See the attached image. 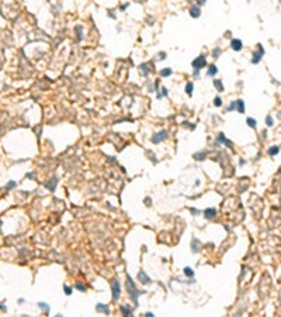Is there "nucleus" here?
Here are the masks:
<instances>
[{
    "label": "nucleus",
    "mask_w": 281,
    "mask_h": 317,
    "mask_svg": "<svg viewBox=\"0 0 281 317\" xmlns=\"http://www.w3.org/2000/svg\"><path fill=\"white\" fill-rule=\"evenodd\" d=\"M127 289H128V293H129V297H131V300L134 302V304H135V307L138 306V297L141 295H145V290H139L138 288H136L135 282L132 281V278L129 276V275H127Z\"/></svg>",
    "instance_id": "nucleus-1"
},
{
    "label": "nucleus",
    "mask_w": 281,
    "mask_h": 317,
    "mask_svg": "<svg viewBox=\"0 0 281 317\" xmlns=\"http://www.w3.org/2000/svg\"><path fill=\"white\" fill-rule=\"evenodd\" d=\"M111 293H113V300L117 302L121 296V285H120V281L118 279H113L111 281Z\"/></svg>",
    "instance_id": "nucleus-2"
},
{
    "label": "nucleus",
    "mask_w": 281,
    "mask_h": 317,
    "mask_svg": "<svg viewBox=\"0 0 281 317\" xmlns=\"http://www.w3.org/2000/svg\"><path fill=\"white\" fill-rule=\"evenodd\" d=\"M264 57V48L261 44H257V51H254L253 52V58H252V64H259L260 61H261V58Z\"/></svg>",
    "instance_id": "nucleus-3"
},
{
    "label": "nucleus",
    "mask_w": 281,
    "mask_h": 317,
    "mask_svg": "<svg viewBox=\"0 0 281 317\" xmlns=\"http://www.w3.org/2000/svg\"><path fill=\"white\" fill-rule=\"evenodd\" d=\"M205 65H207V61H205V57L204 55H200V57H197L196 59L193 61V68L194 69H201L203 68H205Z\"/></svg>",
    "instance_id": "nucleus-4"
},
{
    "label": "nucleus",
    "mask_w": 281,
    "mask_h": 317,
    "mask_svg": "<svg viewBox=\"0 0 281 317\" xmlns=\"http://www.w3.org/2000/svg\"><path fill=\"white\" fill-rule=\"evenodd\" d=\"M167 134H169V132H167L166 130H160L157 134L152 135V143L153 144H159V143H162V141H164V140L167 138Z\"/></svg>",
    "instance_id": "nucleus-5"
},
{
    "label": "nucleus",
    "mask_w": 281,
    "mask_h": 317,
    "mask_svg": "<svg viewBox=\"0 0 281 317\" xmlns=\"http://www.w3.org/2000/svg\"><path fill=\"white\" fill-rule=\"evenodd\" d=\"M231 48L233 51H236V52H239V51H242V48H243V42H242V39H239V38H233L231 41Z\"/></svg>",
    "instance_id": "nucleus-6"
},
{
    "label": "nucleus",
    "mask_w": 281,
    "mask_h": 317,
    "mask_svg": "<svg viewBox=\"0 0 281 317\" xmlns=\"http://www.w3.org/2000/svg\"><path fill=\"white\" fill-rule=\"evenodd\" d=\"M58 183H59V180H58V178H55L53 176L52 179H49V180L45 183V188L48 189V190H51V192H55V189H56Z\"/></svg>",
    "instance_id": "nucleus-7"
},
{
    "label": "nucleus",
    "mask_w": 281,
    "mask_h": 317,
    "mask_svg": "<svg viewBox=\"0 0 281 317\" xmlns=\"http://www.w3.org/2000/svg\"><path fill=\"white\" fill-rule=\"evenodd\" d=\"M138 281L142 283V285H149L150 283V278L145 274V271H139L138 272Z\"/></svg>",
    "instance_id": "nucleus-8"
},
{
    "label": "nucleus",
    "mask_w": 281,
    "mask_h": 317,
    "mask_svg": "<svg viewBox=\"0 0 281 317\" xmlns=\"http://www.w3.org/2000/svg\"><path fill=\"white\" fill-rule=\"evenodd\" d=\"M217 143L218 144H225V145H228L229 148H231L233 144H232V141H229V140H226L225 138V135H224V132H219L217 135Z\"/></svg>",
    "instance_id": "nucleus-9"
},
{
    "label": "nucleus",
    "mask_w": 281,
    "mask_h": 317,
    "mask_svg": "<svg viewBox=\"0 0 281 317\" xmlns=\"http://www.w3.org/2000/svg\"><path fill=\"white\" fill-rule=\"evenodd\" d=\"M120 310H121L122 316H132L134 314V307H131L129 304H122Z\"/></svg>",
    "instance_id": "nucleus-10"
},
{
    "label": "nucleus",
    "mask_w": 281,
    "mask_h": 317,
    "mask_svg": "<svg viewBox=\"0 0 281 317\" xmlns=\"http://www.w3.org/2000/svg\"><path fill=\"white\" fill-rule=\"evenodd\" d=\"M96 311H99V313H104V314H110L111 310L108 309V306L107 304H103V303H97L96 304Z\"/></svg>",
    "instance_id": "nucleus-11"
},
{
    "label": "nucleus",
    "mask_w": 281,
    "mask_h": 317,
    "mask_svg": "<svg viewBox=\"0 0 281 317\" xmlns=\"http://www.w3.org/2000/svg\"><path fill=\"white\" fill-rule=\"evenodd\" d=\"M215 216H217V210H215V209H212V207H211V209H205V210H204V217H205L207 220H211V218H214Z\"/></svg>",
    "instance_id": "nucleus-12"
},
{
    "label": "nucleus",
    "mask_w": 281,
    "mask_h": 317,
    "mask_svg": "<svg viewBox=\"0 0 281 317\" xmlns=\"http://www.w3.org/2000/svg\"><path fill=\"white\" fill-rule=\"evenodd\" d=\"M190 16H191L193 18H198L200 16H201V10H200L198 6H193V7L190 9Z\"/></svg>",
    "instance_id": "nucleus-13"
},
{
    "label": "nucleus",
    "mask_w": 281,
    "mask_h": 317,
    "mask_svg": "<svg viewBox=\"0 0 281 317\" xmlns=\"http://www.w3.org/2000/svg\"><path fill=\"white\" fill-rule=\"evenodd\" d=\"M207 155H208V152L207 151H200V152H196L194 155H193V158L196 161H204L207 158Z\"/></svg>",
    "instance_id": "nucleus-14"
},
{
    "label": "nucleus",
    "mask_w": 281,
    "mask_h": 317,
    "mask_svg": "<svg viewBox=\"0 0 281 317\" xmlns=\"http://www.w3.org/2000/svg\"><path fill=\"white\" fill-rule=\"evenodd\" d=\"M218 73V68L217 65H208V69H207V76H215Z\"/></svg>",
    "instance_id": "nucleus-15"
},
{
    "label": "nucleus",
    "mask_w": 281,
    "mask_h": 317,
    "mask_svg": "<svg viewBox=\"0 0 281 317\" xmlns=\"http://www.w3.org/2000/svg\"><path fill=\"white\" fill-rule=\"evenodd\" d=\"M236 110H238V113H240V114L245 113V102H243L242 99L236 100Z\"/></svg>",
    "instance_id": "nucleus-16"
},
{
    "label": "nucleus",
    "mask_w": 281,
    "mask_h": 317,
    "mask_svg": "<svg viewBox=\"0 0 281 317\" xmlns=\"http://www.w3.org/2000/svg\"><path fill=\"white\" fill-rule=\"evenodd\" d=\"M200 245H201V244H200V241L198 240H196V238H193L191 240V251L194 254H197L200 251Z\"/></svg>",
    "instance_id": "nucleus-17"
},
{
    "label": "nucleus",
    "mask_w": 281,
    "mask_h": 317,
    "mask_svg": "<svg viewBox=\"0 0 281 317\" xmlns=\"http://www.w3.org/2000/svg\"><path fill=\"white\" fill-rule=\"evenodd\" d=\"M278 152H280V147H277V145L270 147V148H268V151H267V154H268L270 157H274V155H277Z\"/></svg>",
    "instance_id": "nucleus-18"
},
{
    "label": "nucleus",
    "mask_w": 281,
    "mask_h": 317,
    "mask_svg": "<svg viewBox=\"0 0 281 317\" xmlns=\"http://www.w3.org/2000/svg\"><path fill=\"white\" fill-rule=\"evenodd\" d=\"M38 307H39L41 310H42L44 313H46V314H48V313L51 311V307L48 306V304H46L45 302H39V303H38Z\"/></svg>",
    "instance_id": "nucleus-19"
},
{
    "label": "nucleus",
    "mask_w": 281,
    "mask_h": 317,
    "mask_svg": "<svg viewBox=\"0 0 281 317\" xmlns=\"http://www.w3.org/2000/svg\"><path fill=\"white\" fill-rule=\"evenodd\" d=\"M183 274H184L187 278H194V271H193V268H190V266H185L184 269H183Z\"/></svg>",
    "instance_id": "nucleus-20"
},
{
    "label": "nucleus",
    "mask_w": 281,
    "mask_h": 317,
    "mask_svg": "<svg viewBox=\"0 0 281 317\" xmlns=\"http://www.w3.org/2000/svg\"><path fill=\"white\" fill-rule=\"evenodd\" d=\"M214 86H215V87H217V90H219V92H224V90H225L224 83L221 82L219 79H215V80H214Z\"/></svg>",
    "instance_id": "nucleus-21"
},
{
    "label": "nucleus",
    "mask_w": 281,
    "mask_h": 317,
    "mask_svg": "<svg viewBox=\"0 0 281 317\" xmlns=\"http://www.w3.org/2000/svg\"><path fill=\"white\" fill-rule=\"evenodd\" d=\"M171 73H173L171 68H164V69L160 71V76H162V78H167V76H170Z\"/></svg>",
    "instance_id": "nucleus-22"
},
{
    "label": "nucleus",
    "mask_w": 281,
    "mask_h": 317,
    "mask_svg": "<svg viewBox=\"0 0 281 317\" xmlns=\"http://www.w3.org/2000/svg\"><path fill=\"white\" fill-rule=\"evenodd\" d=\"M139 71H141V73H142L143 76H146L148 73H149V68H148V64H142L141 66H139Z\"/></svg>",
    "instance_id": "nucleus-23"
},
{
    "label": "nucleus",
    "mask_w": 281,
    "mask_h": 317,
    "mask_svg": "<svg viewBox=\"0 0 281 317\" xmlns=\"http://www.w3.org/2000/svg\"><path fill=\"white\" fill-rule=\"evenodd\" d=\"M193 89H194V85H193L191 82H189L187 85H185V93H187L189 96H191V95H193Z\"/></svg>",
    "instance_id": "nucleus-24"
},
{
    "label": "nucleus",
    "mask_w": 281,
    "mask_h": 317,
    "mask_svg": "<svg viewBox=\"0 0 281 317\" xmlns=\"http://www.w3.org/2000/svg\"><path fill=\"white\" fill-rule=\"evenodd\" d=\"M167 96V89L166 87H160V92L157 93V99H162V97H166Z\"/></svg>",
    "instance_id": "nucleus-25"
},
{
    "label": "nucleus",
    "mask_w": 281,
    "mask_h": 317,
    "mask_svg": "<svg viewBox=\"0 0 281 317\" xmlns=\"http://www.w3.org/2000/svg\"><path fill=\"white\" fill-rule=\"evenodd\" d=\"M246 123H247V125H249V127H252V128H254V127H256V123H257V121L254 120V118H252V117H247V120H246Z\"/></svg>",
    "instance_id": "nucleus-26"
},
{
    "label": "nucleus",
    "mask_w": 281,
    "mask_h": 317,
    "mask_svg": "<svg viewBox=\"0 0 281 317\" xmlns=\"http://www.w3.org/2000/svg\"><path fill=\"white\" fill-rule=\"evenodd\" d=\"M63 290H65V295L66 296H70L72 292H73V289H72L70 286H68V285H63Z\"/></svg>",
    "instance_id": "nucleus-27"
},
{
    "label": "nucleus",
    "mask_w": 281,
    "mask_h": 317,
    "mask_svg": "<svg viewBox=\"0 0 281 317\" xmlns=\"http://www.w3.org/2000/svg\"><path fill=\"white\" fill-rule=\"evenodd\" d=\"M75 288L77 289V290H80V292H86V285H83V283H76L75 285Z\"/></svg>",
    "instance_id": "nucleus-28"
},
{
    "label": "nucleus",
    "mask_w": 281,
    "mask_h": 317,
    "mask_svg": "<svg viewBox=\"0 0 281 317\" xmlns=\"http://www.w3.org/2000/svg\"><path fill=\"white\" fill-rule=\"evenodd\" d=\"M221 52H222V51H221L219 48H215V50L212 51V58H215V59H217V58H219Z\"/></svg>",
    "instance_id": "nucleus-29"
},
{
    "label": "nucleus",
    "mask_w": 281,
    "mask_h": 317,
    "mask_svg": "<svg viewBox=\"0 0 281 317\" xmlns=\"http://www.w3.org/2000/svg\"><path fill=\"white\" fill-rule=\"evenodd\" d=\"M214 106L221 107L222 106V99H221V97H215V99H214Z\"/></svg>",
    "instance_id": "nucleus-30"
},
{
    "label": "nucleus",
    "mask_w": 281,
    "mask_h": 317,
    "mask_svg": "<svg viewBox=\"0 0 281 317\" xmlns=\"http://www.w3.org/2000/svg\"><path fill=\"white\" fill-rule=\"evenodd\" d=\"M232 110H236V102H232V103L226 107V111H232Z\"/></svg>",
    "instance_id": "nucleus-31"
},
{
    "label": "nucleus",
    "mask_w": 281,
    "mask_h": 317,
    "mask_svg": "<svg viewBox=\"0 0 281 317\" xmlns=\"http://www.w3.org/2000/svg\"><path fill=\"white\" fill-rule=\"evenodd\" d=\"M266 123H267V125H268V127H271V125L274 124L273 117H271V116H267V117H266Z\"/></svg>",
    "instance_id": "nucleus-32"
},
{
    "label": "nucleus",
    "mask_w": 281,
    "mask_h": 317,
    "mask_svg": "<svg viewBox=\"0 0 281 317\" xmlns=\"http://www.w3.org/2000/svg\"><path fill=\"white\" fill-rule=\"evenodd\" d=\"M190 211L193 213V216H198V214L201 213V211H200L198 209H194V207H191V209H190Z\"/></svg>",
    "instance_id": "nucleus-33"
},
{
    "label": "nucleus",
    "mask_w": 281,
    "mask_h": 317,
    "mask_svg": "<svg viewBox=\"0 0 281 317\" xmlns=\"http://www.w3.org/2000/svg\"><path fill=\"white\" fill-rule=\"evenodd\" d=\"M17 186V183H16L14 180H11V182H9V185H7V189L10 190V189H13V188H16Z\"/></svg>",
    "instance_id": "nucleus-34"
},
{
    "label": "nucleus",
    "mask_w": 281,
    "mask_h": 317,
    "mask_svg": "<svg viewBox=\"0 0 281 317\" xmlns=\"http://www.w3.org/2000/svg\"><path fill=\"white\" fill-rule=\"evenodd\" d=\"M193 76H194V78H200V69H194V72H193Z\"/></svg>",
    "instance_id": "nucleus-35"
},
{
    "label": "nucleus",
    "mask_w": 281,
    "mask_h": 317,
    "mask_svg": "<svg viewBox=\"0 0 281 317\" xmlns=\"http://www.w3.org/2000/svg\"><path fill=\"white\" fill-rule=\"evenodd\" d=\"M0 310H2V311H6V310H7V307H6V304H4V302L0 303Z\"/></svg>",
    "instance_id": "nucleus-36"
},
{
    "label": "nucleus",
    "mask_w": 281,
    "mask_h": 317,
    "mask_svg": "<svg viewBox=\"0 0 281 317\" xmlns=\"http://www.w3.org/2000/svg\"><path fill=\"white\" fill-rule=\"evenodd\" d=\"M166 58V52H160L159 54V59H164Z\"/></svg>",
    "instance_id": "nucleus-37"
},
{
    "label": "nucleus",
    "mask_w": 281,
    "mask_h": 317,
    "mask_svg": "<svg viewBox=\"0 0 281 317\" xmlns=\"http://www.w3.org/2000/svg\"><path fill=\"white\" fill-rule=\"evenodd\" d=\"M145 316H146V317H153L155 314H153V313H150V311H146V313H145Z\"/></svg>",
    "instance_id": "nucleus-38"
},
{
    "label": "nucleus",
    "mask_w": 281,
    "mask_h": 317,
    "mask_svg": "<svg viewBox=\"0 0 281 317\" xmlns=\"http://www.w3.org/2000/svg\"><path fill=\"white\" fill-rule=\"evenodd\" d=\"M145 202H146V206H150V199H149V197H146Z\"/></svg>",
    "instance_id": "nucleus-39"
},
{
    "label": "nucleus",
    "mask_w": 281,
    "mask_h": 317,
    "mask_svg": "<svg viewBox=\"0 0 281 317\" xmlns=\"http://www.w3.org/2000/svg\"><path fill=\"white\" fill-rule=\"evenodd\" d=\"M127 6H128V4H122V6H121V11H124L125 9H127Z\"/></svg>",
    "instance_id": "nucleus-40"
},
{
    "label": "nucleus",
    "mask_w": 281,
    "mask_h": 317,
    "mask_svg": "<svg viewBox=\"0 0 281 317\" xmlns=\"http://www.w3.org/2000/svg\"><path fill=\"white\" fill-rule=\"evenodd\" d=\"M27 178H30V179H32V178H34V175H32V173H27Z\"/></svg>",
    "instance_id": "nucleus-41"
},
{
    "label": "nucleus",
    "mask_w": 281,
    "mask_h": 317,
    "mask_svg": "<svg viewBox=\"0 0 281 317\" xmlns=\"http://www.w3.org/2000/svg\"><path fill=\"white\" fill-rule=\"evenodd\" d=\"M239 164H240V165H245V164H246V161H243V159H240V161H239Z\"/></svg>",
    "instance_id": "nucleus-42"
}]
</instances>
